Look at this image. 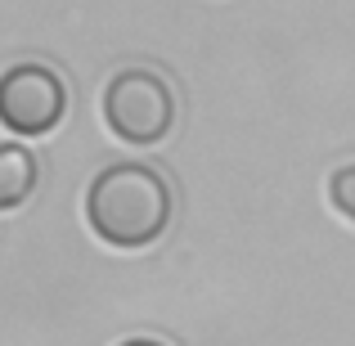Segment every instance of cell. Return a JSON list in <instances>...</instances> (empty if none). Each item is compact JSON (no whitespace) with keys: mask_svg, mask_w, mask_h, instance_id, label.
Segmentation results:
<instances>
[{"mask_svg":"<svg viewBox=\"0 0 355 346\" xmlns=\"http://www.w3.org/2000/svg\"><path fill=\"white\" fill-rule=\"evenodd\" d=\"M171 184L148 162H108L86 189V225L104 248H153L171 225Z\"/></svg>","mask_w":355,"mask_h":346,"instance_id":"cell-1","label":"cell"},{"mask_svg":"<svg viewBox=\"0 0 355 346\" xmlns=\"http://www.w3.org/2000/svg\"><path fill=\"white\" fill-rule=\"evenodd\" d=\"M104 126L126 148H153L175 130V90L157 68H121L108 77L99 99Z\"/></svg>","mask_w":355,"mask_h":346,"instance_id":"cell-2","label":"cell"},{"mask_svg":"<svg viewBox=\"0 0 355 346\" xmlns=\"http://www.w3.org/2000/svg\"><path fill=\"white\" fill-rule=\"evenodd\" d=\"M68 117V81L50 63H14L0 77V121L14 135H50Z\"/></svg>","mask_w":355,"mask_h":346,"instance_id":"cell-3","label":"cell"},{"mask_svg":"<svg viewBox=\"0 0 355 346\" xmlns=\"http://www.w3.org/2000/svg\"><path fill=\"white\" fill-rule=\"evenodd\" d=\"M36 157L23 144H5L0 148V211H18L36 189Z\"/></svg>","mask_w":355,"mask_h":346,"instance_id":"cell-4","label":"cell"},{"mask_svg":"<svg viewBox=\"0 0 355 346\" xmlns=\"http://www.w3.org/2000/svg\"><path fill=\"white\" fill-rule=\"evenodd\" d=\"M329 202H333V211H338L342 220L355 225V162L338 166V171L329 175Z\"/></svg>","mask_w":355,"mask_h":346,"instance_id":"cell-5","label":"cell"},{"mask_svg":"<svg viewBox=\"0 0 355 346\" xmlns=\"http://www.w3.org/2000/svg\"><path fill=\"white\" fill-rule=\"evenodd\" d=\"M117 346H166V342H157V338H126V342H117Z\"/></svg>","mask_w":355,"mask_h":346,"instance_id":"cell-6","label":"cell"}]
</instances>
